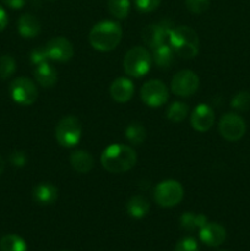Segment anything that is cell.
I'll return each instance as SVG.
<instances>
[{"mask_svg":"<svg viewBox=\"0 0 250 251\" xmlns=\"http://www.w3.org/2000/svg\"><path fill=\"white\" fill-rule=\"evenodd\" d=\"M16 71V61L11 55L0 56V78L6 80Z\"/></svg>","mask_w":250,"mask_h":251,"instance_id":"4316f807","label":"cell"},{"mask_svg":"<svg viewBox=\"0 0 250 251\" xmlns=\"http://www.w3.org/2000/svg\"><path fill=\"white\" fill-rule=\"evenodd\" d=\"M9 162L11 166L16 167V168H22L26 166L27 163V156L24 151H14L10 153Z\"/></svg>","mask_w":250,"mask_h":251,"instance_id":"d6a6232c","label":"cell"},{"mask_svg":"<svg viewBox=\"0 0 250 251\" xmlns=\"http://www.w3.org/2000/svg\"><path fill=\"white\" fill-rule=\"evenodd\" d=\"M29 60L33 65H38V64L44 63V61H48L49 58L46 50V46H39L34 48L29 54Z\"/></svg>","mask_w":250,"mask_h":251,"instance_id":"f546056e","label":"cell"},{"mask_svg":"<svg viewBox=\"0 0 250 251\" xmlns=\"http://www.w3.org/2000/svg\"><path fill=\"white\" fill-rule=\"evenodd\" d=\"M125 136L130 144L140 146L146 140V129L141 123L132 122L125 129Z\"/></svg>","mask_w":250,"mask_h":251,"instance_id":"603a6c76","label":"cell"},{"mask_svg":"<svg viewBox=\"0 0 250 251\" xmlns=\"http://www.w3.org/2000/svg\"><path fill=\"white\" fill-rule=\"evenodd\" d=\"M154 201L158 206L171 208L179 205L184 198V189L176 180H164L157 184L153 193Z\"/></svg>","mask_w":250,"mask_h":251,"instance_id":"8992f818","label":"cell"},{"mask_svg":"<svg viewBox=\"0 0 250 251\" xmlns=\"http://www.w3.org/2000/svg\"><path fill=\"white\" fill-rule=\"evenodd\" d=\"M142 102L150 108H158L168 100L169 91L159 80H150L142 85L140 91Z\"/></svg>","mask_w":250,"mask_h":251,"instance_id":"ba28073f","label":"cell"},{"mask_svg":"<svg viewBox=\"0 0 250 251\" xmlns=\"http://www.w3.org/2000/svg\"><path fill=\"white\" fill-rule=\"evenodd\" d=\"M174 251H199V245L194 238L185 237L176 243Z\"/></svg>","mask_w":250,"mask_h":251,"instance_id":"4dcf8cb0","label":"cell"},{"mask_svg":"<svg viewBox=\"0 0 250 251\" xmlns=\"http://www.w3.org/2000/svg\"><path fill=\"white\" fill-rule=\"evenodd\" d=\"M63 251H66V250H63Z\"/></svg>","mask_w":250,"mask_h":251,"instance_id":"8d00e7d4","label":"cell"},{"mask_svg":"<svg viewBox=\"0 0 250 251\" xmlns=\"http://www.w3.org/2000/svg\"><path fill=\"white\" fill-rule=\"evenodd\" d=\"M33 75L37 82L44 88L53 87L56 81H58V71L48 61H44V63L36 65Z\"/></svg>","mask_w":250,"mask_h":251,"instance_id":"2e32d148","label":"cell"},{"mask_svg":"<svg viewBox=\"0 0 250 251\" xmlns=\"http://www.w3.org/2000/svg\"><path fill=\"white\" fill-rule=\"evenodd\" d=\"M150 211V202L145 196L134 195L129 199L126 203V212L129 213L130 217L140 218L145 217Z\"/></svg>","mask_w":250,"mask_h":251,"instance_id":"ffe728a7","label":"cell"},{"mask_svg":"<svg viewBox=\"0 0 250 251\" xmlns=\"http://www.w3.org/2000/svg\"><path fill=\"white\" fill-rule=\"evenodd\" d=\"M49 60L66 63L74 56V47L69 39L64 37H54L46 44Z\"/></svg>","mask_w":250,"mask_h":251,"instance_id":"7c38bea8","label":"cell"},{"mask_svg":"<svg viewBox=\"0 0 250 251\" xmlns=\"http://www.w3.org/2000/svg\"><path fill=\"white\" fill-rule=\"evenodd\" d=\"M245 122L235 113H227L222 115L218 123V131L223 139L228 141H238L245 134Z\"/></svg>","mask_w":250,"mask_h":251,"instance_id":"9c48e42d","label":"cell"},{"mask_svg":"<svg viewBox=\"0 0 250 251\" xmlns=\"http://www.w3.org/2000/svg\"><path fill=\"white\" fill-rule=\"evenodd\" d=\"M82 136V125L80 120L73 115L64 117L59 120L55 127V139L60 146L70 149L80 142Z\"/></svg>","mask_w":250,"mask_h":251,"instance_id":"5b68a950","label":"cell"},{"mask_svg":"<svg viewBox=\"0 0 250 251\" xmlns=\"http://www.w3.org/2000/svg\"><path fill=\"white\" fill-rule=\"evenodd\" d=\"M10 96L20 105H32L38 98L36 83L27 77H17L10 83Z\"/></svg>","mask_w":250,"mask_h":251,"instance_id":"52a82bcc","label":"cell"},{"mask_svg":"<svg viewBox=\"0 0 250 251\" xmlns=\"http://www.w3.org/2000/svg\"><path fill=\"white\" fill-rule=\"evenodd\" d=\"M162 0H135V6L141 12H152L159 6Z\"/></svg>","mask_w":250,"mask_h":251,"instance_id":"1f68e13d","label":"cell"},{"mask_svg":"<svg viewBox=\"0 0 250 251\" xmlns=\"http://www.w3.org/2000/svg\"><path fill=\"white\" fill-rule=\"evenodd\" d=\"M4 169H5V161H4V158H2V157L0 156V176H1V174H2Z\"/></svg>","mask_w":250,"mask_h":251,"instance_id":"d590c367","label":"cell"},{"mask_svg":"<svg viewBox=\"0 0 250 251\" xmlns=\"http://www.w3.org/2000/svg\"><path fill=\"white\" fill-rule=\"evenodd\" d=\"M171 25L168 22H156L146 26L142 31V39L145 43L152 49L156 47L162 46L164 43L169 42V36H171Z\"/></svg>","mask_w":250,"mask_h":251,"instance_id":"8fae6325","label":"cell"},{"mask_svg":"<svg viewBox=\"0 0 250 251\" xmlns=\"http://www.w3.org/2000/svg\"><path fill=\"white\" fill-rule=\"evenodd\" d=\"M34 202L41 206L53 205L58 199V189L51 183H39L32 191Z\"/></svg>","mask_w":250,"mask_h":251,"instance_id":"e0dca14e","label":"cell"},{"mask_svg":"<svg viewBox=\"0 0 250 251\" xmlns=\"http://www.w3.org/2000/svg\"><path fill=\"white\" fill-rule=\"evenodd\" d=\"M70 164L78 173H88L93 168V157L85 150H77L70 154Z\"/></svg>","mask_w":250,"mask_h":251,"instance_id":"d6986e66","label":"cell"},{"mask_svg":"<svg viewBox=\"0 0 250 251\" xmlns=\"http://www.w3.org/2000/svg\"><path fill=\"white\" fill-rule=\"evenodd\" d=\"M1 1L4 2L7 7L14 10L21 9V7H24L25 4H26V0H1Z\"/></svg>","mask_w":250,"mask_h":251,"instance_id":"836d02e7","label":"cell"},{"mask_svg":"<svg viewBox=\"0 0 250 251\" xmlns=\"http://www.w3.org/2000/svg\"><path fill=\"white\" fill-rule=\"evenodd\" d=\"M152 65V55L144 47H134L124 56V71L131 77L140 78L146 75Z\"/></svg>","mask_w":250,"mask_h":251,"instance_id":"277c9868","label":"cell"},{"mask_svg":"<svg viewBox=\"0 0 250 251\" xmlns=\"http://www.w3.org/2000/svg\"><path fill=\"white\" fill-rule=\"evenodd\" d=\"M123 37L120 24L115 21H100L96 24L88 34V41L92 48L98 51H110L118 47Z\"/></svg>","mask_w":250,"mask_h":251,"instance_id":"7a4b0ae2","label":"cell"},{"mask_svg":"<svg viewBox=\"0 0 250 251\" xmlns=\"http://www.w3.org/2000/svg\"><path fill=\"white\" fill-rule=\"evenodd\" d=\"M108 10L110 15L118 20L126 19L130 11V1L129 0H108L107 2Z\"/></svg>","mask_w":250,"mask_h":251,"instance_id":"d4e9b609","label":"cell"},{"mask_svg":"<svg viewBox=\"0 0 250 251\" xmlns=\"http://www.w3.org/2000/svg\"><path fill=\"white\" fill-rule=\"evenodd\" d=\"M199 237L201 242L207 247H220L227 238V233L223 226L218 225L216 222H207L200 230H199Z\"/></svg>","mask_w":250,"mask_h":251,"instance_id":"5bb4252c","label":"cell"},{"mask_svg":"<svg viewBox=\"0 0 250 251\" xmlns=\"http://www.w3.org/2000/svg\"><path fill=\"white\" fill-rule=\"evenodd\" d=\"M180 227L186 232H194V230H200L203 226L207 223V217L200 213L185 212L180 216Z\"/></svg>","mask_w":250,"mask_h":251,"instance_id":"7402d4cb","label":"cell"},{"mask_svg":"<svg viewBox=\"0 0 250 251\" xmlns=\"http://www.w3.org/2000/svg\"><path fill=\"white\" fill-rule=\"evenodd\" d=\"M1 251H27V244L20 235L7 234L0 240Z\"/></svg>","mask_w":250,"mask_h":251,"instance_id":"cb8c5ba5","label":"cell"},{"mask_svg":"<svg viewBox=\"0 0 250 251\" xmlns=\"http://www.w3.org/2000/svg\"><path fill=\"white\" fill-rule=\"evenodd\" d=\"M200 80L191 70H181L174 75L171 82L172 92L179 97H190L198 91Z\"/></svg>","mask_w":250,"mask_h":251,"instance_id":"30bf717a","label":"cell"},{"mask_svg":"<svg viewBox=\"0 0 250 251\" xmlns=\"http://www.w3.org/2000/svg\"><path fill=\"white\" fill-rule=\"evenodd\" d=\"M230 105L235 110H239V112H245V110L250 109V92H248V91H240V92H238L232 98Z\"/></svg>","mask_w":250,"mask_h":251,"instance_id":"83f0119b","label":"cell"},{"mask_svg":"<svg viewBox=\"0 0 250 251\" xmlns=\"http://www.w3.org/2000/svg\"><path fill=\"white\" fill-rule=\"evenodd\" d=\"M169 46L176 55L184 59H193L199 53L198 33L189 26H179L172 29Z\"/></svg>","mask_w":250,"mask_h":251,"instance_id":"3957f363","label":"cell"},{"mask_svg":"<svg viewBox=\"0 0 250 251\" xmlns=\"http://www.w3.org/2000/svg\"><path fill=\"white\" fill-rule=\"evenodd\" d=\"M7 22H9V17H7L6 11H5L4 7L0 5V32L4 31L5 27L7 26Z\"/></svg>","mask_w":250,"mask_h":251,"instance_id":"e575fe53","label":"cell"},{"mask_svg":"<svg viewBox=\"0 0 250 251\" xmlns=\"http://www.w3.org/2000/svg\"></svg>","mask_w":250,"mask_h":251,"instance_id":"74e56055","label":"cell"},{"mask_svg":"<svg viewBox=\"0 0 250 251\" xmlns=\"http://www.w3.org/2000/svg\"><path fill=\"white\" fill-rule=\"evenodd\" d=\"M185 6L191 14H202L210 7V0H185Z\"/></svg>","mask_w":250,"mask_h":251,"instance_id":"f1b7e54d","label":"cell"},{"mask_svg":"<svg viewBox=\"0 0 250 251\" xmlns=\"http://www.w3.org/2000/svg\"><path fill=\"white\" fill-rule=\"evenodd\" d=\"M174 50L169 43H164L162 46L153 48L152 60H154L156 65L161 69H168L174 60Z\"/></svg>","mask_w":250,"mask_h":251,"instance_id":"44dd1931","label":"cell"},{"mask_svg":"<svg viewBox=\"0 0 250 251\" xmlns=\"http://www.w3.org/2000/svg\"><path fill=\"white\" fill-rule=\"evenodd\" d=\"M189 107L184 102H173L167 109V118L173 123H180L188 117Z\"/></svg>","mask_w":250,"mask_h":251,"instance_id":"484cf974","label":"cell"},{"mask_svg":"<svg viewBox=\"0 0 250 251\" xmlns=\"http://www.w3.org/2000/svg\"><path fill=\"white\" fill-rule=\"evenodd\" d=\"M137 156L134 149L123 144L109 145L100 156V163L110 173H124L136 164Z\"/></svg>","mask_w":250,"mask_h":251,"instance_id":"6da1fadb","label":"cell"},{"mask_svg":"<svg viewBox=\"0 0 250 251\" xmlns=\"http://www.w3.org/2000/svg\"><path fill=\"white\" fill-rule=\"evenodd\" d=\"M41 22L32 14H24L17 21V31L24 38H34L41 33Z\"/></svg>","mask_w":250,"mask_h":251,"instance_id":"ac0fdd59","label":"cell"},{"mask_svg":"<svg viewBox=\"0 0 250 251\" xmlns=\"http://www.w3.org/2000/svg\"><path fill=\"white\" fill-rule=\"evenodd\" d=\"M134 83L126 77H118L112 82L109 88L110 96L118 103H125L134 96Z\"/></svg>","mask_w":250,"mask_h":251,"instance_id":"9a60e30c","label":"cell"},{"mask_svg":"<svg viewBox=\"0 0 250 251\" xmlns=\"http://www.w3.org/2000/svg\"><path fill=\"white\" fill-rule=\"evenodd\" d=\"M215 123V112L208 104H200L194 108L190 115V124L196 131L205 132L212 127Z\"/></svg>","mask_w":250,"mask_h":251,"instance_id":"4fadbf2b","label":"cell"}]
</instances>
